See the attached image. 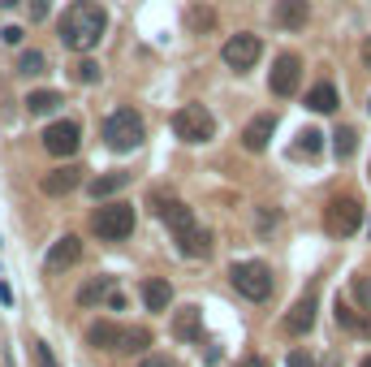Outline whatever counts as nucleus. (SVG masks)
Instances as JSON below:
<instances>
[{
    "instance_id": "nucleus-35",
    "label": "nucleus",
    "mask_w": 371,
    "mask_h": 367,
    "mask_svg": "<svg viewBox=\"0 0 371 367\" xmlns=\"http://www.w3.org/2000/svg\"><path fill=\"white\" fill-rule=\"evenodd\" d=\"M104 298H108V307H112V311H125V294H121V290H108Z\"/></svg>"
},
{
    "instance_id": "nucleus-13",
    "label": "nucleus",
    "mask_w": 371,
    "mask_h": 367,
    "mask_svg": "<svg viewBox=\"0 0 371 367\" xmlns=\"http://www.w3.org/2000/svg\"><path fill=\"white\" fill-rule=\"evenodd\" d=\"M78 186H83V169H74V165L43 173V182H39V190H43V195H52V199H65V195H74Z\"/></svg>"
},
{
    "instance_id": "nucleus-24",
    "label": "nucleus",
    "mask_w": 371,
    "mask_h": 367,
    "mask_svg": "<svg viewBox=\"0 0 371 367\" xmlns=\"http://www.w3.org/2000/svg\"><path fill=\"white\" fill-rule=\"evenodd\" d=\"M112 342H117V324H112V320H95V324L87 328V346H95V350H112Z\"/></svg>"
},
{
    "instance_id": "nucleus-36",
    "label": "nucleus",
    "mask_w": 371,
    "mask_h": 367,
    "mask_svg": "<svg viewBox=\"0 0 371 367\" xmlns=\"http://www.w3.org/2000/svg\"><path fill=\"white\" fill-rule=\"evenodd\" d=\"M237 367H268V359H264V355H246V359H242Z\"/></svg>"
},
{
    "instance_id": "nucleus-2",
    "label": "nucleus",
    "mask_w": 371,
    "mask_h": 367,
    "mask_svg": "<svg viewBox=\"0 0 371 367\" xmlns=\"http://www.w3.org/2000/svg\"><path fill=\"white\" fill-rule=\"evenodd\" d=\"M104 30H108V13H104V5H95V0H74L56 22L61 43L74 48V52H91V48L104 39Z\"/></svg>"
},
{
    "instance_id": "nucleus-27",
    "label": "nucleus",
    "mask_w": 371,
    "mask_h": 367,
    "mask_svg": "<svg viewBox=\"0 0 371 367\" xmlns=\"http://www.w3.org/2000/svg\"><path fill=\"white\" fill-rule=\"evenodd\" d=\"M332 151H337V160H350L354 156V130L350 125H341V130L332 134Z\"/></svg>"
},
{
    "instance_id": "nucleus-22",
    "label": "nucleus",
    "mask_w": 371,
    "mask_h": 367,
    "mask_svg": "<svg viewBox=\"0 0 371 367\" xmlns=\"http://www.w3.org/2000/svg\"><path fill=\"white\" fill-rule=\"evenodd\" d=\"M61 104H65V95H61V91H52V87H47V91H30V95H26V113H35V117L56 113Z\"/></svg>"
},
{
    "instance_id": "nucleus-19",
    "label": "nucleus",
    "mask_w": 371,
    "mask_h": 367,
    "mask_svg": "<svg viewBox=\"0 0 371 367\" xmlns=\"http://www.w3.org/2000/svg\"><path fill=\"white\" fill-rule=\"evenodd\" d=\"M173 337L177 342H203V311L199 307H186L173 320Z\"/></svg>"
},
{
    "instance_id": "nucleus-25",
    "label": "nucleus",
    "mask_w": 371,
    "mask_h": 367,
    "mask_svg": "<svg viewBox=\"0 0 371 367\" xmlns=\"http://www.w3.org/2000/svg\"><path fill=\"white\" fill-rule=\"evenodd\" d=\"M43 70H47V56L39 52V48H26V52L18 56V74L22 78H39Z\"/></svg>"
},
{
    "instance_id": "nucleus-33",
    "label": "nucleus",
    "mask_w": 371,
    "mask_h": 367,
    "mask_svg": "<svg viewBox=\"0 0 371 367\" xmlns=\"http://www.w3.org/2000/svg\"><path fill=\"white\" fill-rule=\"evenodd\" d=\"M0 39H5L9 48H18V43L26 39V30H22V26H5V30H0Z\"/></svg>"
},
{
    "instance_id": "nucleus-21",
    "label": "nucleus",
    "mask_w": 371,
    "mask_h": 367,
    "mask_svg": "<svg viewBox=\"0 0 371 367\" xmlns=\"http://www.w3.org/2000/svg\"><path fill=\"white\" fill-rule=\"evenodd\" d=\"M142 302H147V311H165L173 302V285L165 277H151L147 285H142Z\"/></svg>"
},
{
    "instance_id": "nucleus-4",
    "label": "nucleus",
    "mask_w": 371,
    "mask_h": 367,
    "mask_svg": "<svg viewBox=\"0 0 371 367\" xmlns=\"http://www.w3.org/2000/svg\"><path fill=\"white\" fill-rule=\"evenodd\" d=\"M91 233L100 238V242H125V238L134 233V207L130 203H121V199H112L104 207H95V216H91Z\"/></svg>"
},
{
    "instance_id": "nucleus-31",
    "label": "nucleus",
    "mask_w": 371,
    "mask_h": 367,
    "mask_svg": "<svg viewBox=\"0 0 371 367\" xmlns=\"http://www.w3.org/2000/svg\"><path fill=\"white\" fill-rule=\"evenodd\" d=\"M35 363H39V367H61V363H56V355H52V346H47V342H35Z\"/></svg>"
},
{
    "instance_id": "nucleus-38",
    "label": "nucleus",
    "mask_w": 371,
    "mask_h": 367,
    "mask_svg": "<svg viewBox=\"0 0 371 367\" xmlns=\"http://www.w3.org/2000/svg\"><path fill=\"white\" fill-rule=\"evenodd\" d=\"M0 302H5V307L13 302V285H5V281H0Z\"/></svg>"
},
{
    "instance_id": "nucleus-20",
    "label": "nucleus",
    "mask_w": 371,
    "mask_h": 367,
    "mask_svg": "<svg viewBox=\"0 0 371 367\" xmlns=\"http://www.w3.org/2000/svg\"><path fill=\"white\" fill-rule=\"evenodd\" d=\"M306 108H311V113H337V87L332 83H315L311 91H306Z\"/></svg>"
},
{
    "instance_id": "nucleus-18",
    "label": "nucleus",
    "mask_w": 371,
    "mask_h": 367,
    "mask_svg": "<svg viewBox=\"0 0 371 367\" xmlns=\"http://www.w3.org/2000/svg\"><path fill=\"white\" fill-rule=\"evenodd\" d=\"M216 22L220 18H216V9L207 5V0H195V5L186 9V30H190V35H212Z\"/></svg>"
},
{
    "instance_id": "nucleus-41",
    "label": "nucleus",
    "mask_w": 371,
    "mask_h": 367,
    "mask_svg": "<svg viewBox=\"0 0 371 367\" xmlns=\"http://www.w3.org/2000/svg\"><path fill=\"white\" fill-rule=\"evenodd\" d=\"M363 367H371V355H367V359H363Z\"/></svg>"
},
{
    "instance_id": "nucleus-12",
    "label": "nucleus",
    "mask_w": 371,
    "mask_h": 367,
    "mask_svg": "<svg viewBox=\"0 0 371 367\" xmlns=\"http://www.w3.org/2000/svg\"><path fill=\"white\" fill-rule=\"evenodd\" d=\"M315 315H319L315 294H302V298L294 302V311L285 315V333H289V337H306V333L315 328Z\"/></svg>"
},
{
    "instance_id": "nucleus-26",
    "label": "nucleus",
    "mask_w": 371,
    "mask_h": 367,
    "mask_svg": "<svg viewBox=\"0 0 371 367\" xmlns=\"http://www.w3.org/2000/svg\"><path fill=\"white\" fill-rule=\"evenodd\" d=\"M70 74H74V83H83V87H95V83H100V78H104V74H100V65H95L91 56L74 61V70H70Z\"/></svg>"
},
{
    "instance_id": "nucleus-3",
    "label": "nucleus",
    "mask_w": 371,
    "mask_h": 367,
    "mask_svg": "<svg viewBox=\"0 0 371 367\" xmlns=\"http://www.w3.org/2000/svg\"><path fill=\"white\" fill-rule=\"evenodd\" d=\"M142 138H147V125H142V117L134 113V108H117V113L104 117V143L112 151L130 156L142 147Z\"/></svg>"
},
{
    "instance_id": "nucleus-32",
    "label": "nucleus",
    "mask_w": 371,
    "mask_h": 367,
    "mask_svg": "<svg viewBox=\"0 0 371 367\" xmlns=\"http://www.w3.org/2000/svg\"><path fill=\"white\" fill-rule=\"evenodd\" d=\"M47 5H52V0H30V5H26L30 22H43V18H47Z\"/></svg>"
},
{
    "instance_id": "nucleus-30",
    "label": "nucleus",
    "mask_w": 371,
    "mask_h": 367,
    "mask_svg": "<svg viewBox=\"0 0 371 367\" xmlns=\"http://www.w3.org/2000/svg\"><path fill=\"white\" fill-rule=\"evenodd\" d=\"M350 290H354V298H359L363 307H371V277H354Z\"/></svg>"
},
{
    "instance_id": "nucleus-9",
    "label": "nucleus",
    "mask_w": 371,
    "mask_h": 367,
    "mask_svg": "<svg viewBox=\"0 0 371 367\" xmlns=\"http://www.w3.org/2000/svg\"><path fill=\"white\" fill-rule=\"evenodd\" d=\"M268 87H272V95H281V100H289V95H294V91L302 87V56H298V52H281L277 61H272Z\"/></svg>"
},
{
    "instance_id": "nucleus-11",
    "label": "nucleus",
    "mask_w": 371,
    "mask_h": 367,
    "mask_svg": "<svg viewBox=\"0 0 371 367\" xmlns=\"http://www.w3.org/2000/svg\"><path fill=\"white\" fill-rule=\"evenodd\" d=\"M78 260H83V238L78 233H65V238H56L52 247H47V255H43V273H65V268H74Z\"/></svg>"
},
{
    "instance_id": "nucleus-28",
    "label": "nucleus",
    "mask_w": 371,
    "mask_h": 367,
    "mask_svg": "<svg viewBox=\"0 0 371 367\" xmlns=\"http://www.w3.org/2000/svg\"><path fill=\"white\" fill-rule=\"evenodd\" d=\"M298 151L302 156H319V151H324V134H319V130H302L298 134Z\"/></svg>"
},
{
    "instance_id": "nucleus-7",
    "label": "nucleus",
    "mask_w": 371,
    "mask_h": 367,
    "mask_svg": "<svg viewBox=\"0 0 371 367\" xmlns=\"http://www.w3.org/2000/svg\"><path fill=\"white\" fill-rule=\"evenodd\" d=\"M363 225V203L350 199V195H337L328 207H324V229L332 238H354Z\"/></svg>"
},
{
    "instance_id": "nucleus-10",
    "label": "nucleus",
    "mask_w": 371,
    "mask_h": 367,
    "mask_svg": "<svg viewBox=\"0 0 371 367\" xmlns=\"http://www.w3.org/2000/svg\"><path fill=\"white\" fill-rule=\"evenodd\" d=\"M43 147H47V156L70 160V156L83 147V125H78V121H52L43 130Z\"/></svg>"
},
{
    "instance_id": "nucleus-8",
    "label": "nucleus",
    "mask_w": 371,
    "mask_h": 367,
    "mask_svg": "<svg viewBox=\"0 0 371 367\" xmlns=\"http://www.w3.org/2000/svg\"><path fill=\"white\" fill-rule=\"evenodd\" d=\"M220 56H224V65H229V70L246 74V70H255V61L264 56V39H259V35H251V30H237V35L224 39Z\"/></svg>"
},
{
    "instance_id": "nucleus-16",
    "label": "nucleus",
    "mask_w": 371,
    "mask_h": 367,
    "mask_svg": "<svg viewBox=\"0 0 371 367\" xmlns=\"http://www.w3.org/2000/svg\"><path fill=\"white\" fill-rule=\"evenodd\" d=\"M125 186H130V173L112 169V173H100V178H91V182H87V195H91L95 203H104V199H112V195H121Z\"/></svg>"
},
{
    "instance_id": "nucleus-23",
    "label": "nucleus",
    "mask_w": 371,
    "mask_h": 367,
    "mask_svg": "<svg viewBox=\"0 0 371 367\" xmlns=\"http://www.w3.org/2000/svg\"><path fill=\"white\" fill-rule=\"evenodd\" d=\"M108 290H112V277H108V273H104V277H91L83 290H78V307H95V302H100Z\"/></svg>"
},
{
    "instance_id": "nucleus-5",
    "label": "nucleus",
    "mask_w": 371,
    "mask_h": 367,
    "mask_svg": "<svg viewBox=\"0 0 371 367\" xmlns=\"http://www.w3.org/2000/svg\"><path fill=\"white\" fill-rule=\"evenodd\" d=\"M173 134L182 143H190V147H203V143L216 138V117L203 104H182L173 113Z\"/></svg>"
},
{
    "instance_id": "nucleus-37",
    "label": "nucleus",
    "mask_w": 371,
    "mask_h": 367,
    "mask_svg": "<svg viewBox=\"0 0 371 367\" xmlns=\"http://www.w3.org/2000/svg\"><path fill=\"white\" fill-rule=\"evenodd\" d=\"M359 56H363V65H367V70H371V35H367V39H363V48H359Z\"/></svg>"
},
{
    "instance_id": "nucleus-43",
    "label": "nucleus",
    "mask_w": 371,
    "mask_h": 367,
    "mask_svg": "<svg viewBox=\"0 0 371 367\" xmlns=\"http://www.w3.org/2000/svg\"><path fill=\"white\" fill-rule=\"evenodd\" d=\"M367 108H371V104H367Z\"/></svg>"
},
{
    "instance_id": "nucleus-42",
    "label": "nucleus",
    "mask_w": 371,
    "mask_h": 367,
    "mask_svg": "<svg viewBox=\"0 0 371 367\" xmlns=\"http://www.w3.org/2000/svg\"><path fill=\"white\" fill-rule=\"evenodd\" d=\"M367 229H371V225H367Z\"/></svg>"
},
{
    "instance_id": "nucleus-17",
    "label": "nucleus",
    "mask_w": 371,
    "mask_h": 367,
    "mask_svg": "<svg viewBox=\"0 0 371 367\" xmlns=\"http://www.w3.org/2000/svg\"><path fill=\"white\" fill-rule=\"evenodd\" d=\"M112 350H117V355H142V350H151V328H142V324L117 328V342H112Z\"/></svg>"
},
{
    "instance_id": "nucleus-40",
    "label": "nucleus",
    "mask_w": 371,
    "mask_h": 367,
    "mask_svg": "<svg viewBox=\"0 0 371 367\" xmlns=\"http://www.w3.org/2000/svg\"><path fill=\"white\" fill-rule=\"evenodd\" d=\"M0 5H5V9H13V5H22V0H0Z\"/></svg>"
},
{
    "instance_id": "nucleus-1",
    "label": "nucleus",
    "mask_w": 371,
    "mask_h": 367,
    "mask_svg": "<svg viewBox=\"0 0 371 367\" xmlns=\"http://www.w3.org/2000/svg\"><path fill=\"white\" fill-rule=\"evenodd\" d=\"M151 203H156V216L173 229L177 251H182L186 260H207V255H212V229H203L186 203H177L173 195H165V190H156Z\"/></svg>"
},
{
    "instance_id": "nucleus-6",
    "label": "nucleus",
    "mask_w": 371,
    "mask_h": 367,
    "mask_svg": "<svg viewBox=\"0 0 371 367\" xmlns=\"http://www.w3.org/2000/svg\"><path fill=\"white\" fill-rule=\"evenodd\" d=\"M229 281H233V290L242 298H251V302H268L272 298V268L259 264V260H242L229 268Z\"/></svg>"
},
{
    "instance_id": "nucleus-15",
    "label": "nucleus",
    "mask_w": 371,
    "mask_h": 367,
    "mask_svg": "<svg viewBox=\"0 0 371 367\" xmlns=\"http://www.w3.org/2000/svg\"><path fill=\"white\" fill-rule=\"evenodd\" d=\"M272 22H277L281 30H302L306 22H311V5H306V0H277Z\"/></svg>"
},
{
    "instance_id": "nucleus-29",
    "label": "nucleus",
    "mask_w": 371,
    "mask_h": 367,
    "mask_svg": "<svg viewBox=\"0 0 371 367\" xmlns=\"http://www.w3.org/2000/svg\"><path fill=\"white\" fill-rule=\"evenodd\" d=\"M138 367H182L173 355H160V350H142L138 355Z\"/></svg>"
},
{
    "instance_id": "nucleus-39",
    "label": "nucleus",
    "mask_w": 371,
    "mask_h": 367,
    "mask_svg": "<svg viewBox=\"0 0 371 367\" xmlns=\"http://www.w3.org/2000/svg\"><path fill=\"white\" fill-rule=\"evenodd\" d=\"M324 367H341V359H337V355H328V359H324Z\"/></svg>"
},
{
    "instance_id": "nucleus-34",
    "label": "nucleus",
    "mask_w": 371,
    "mask_h": 367,
    "mask_svg": "<svg viewBox=\"0 0 371 367\" xmlns=\"http://www.w3.org/2000/svg\"><path fill=\"white\" fill-rule=\"evenodd\" d=\"M285 367H315V359L306 355V350H294V355L285 359Z\"/></svg>"
},
{
    "instance_id": "nucleus-14",
    "label": "nucleus",
    "mask_w": 371,
    "mask_h": 367,
    "mask_svg": "<svg viewBox=\"0 0 371 367\" xmlns=\"http://www.w3.org/2000/svg\"><path fill=\"white\" fill-rule=\"evenodd\" d=\"M272 134H277V117H272V113H259V117H251L246 130H242V147H246V151H268Z\"/></svg>"
}]
</instances>
